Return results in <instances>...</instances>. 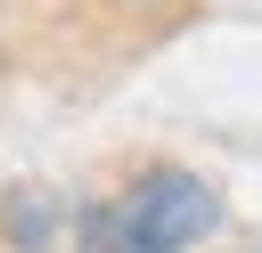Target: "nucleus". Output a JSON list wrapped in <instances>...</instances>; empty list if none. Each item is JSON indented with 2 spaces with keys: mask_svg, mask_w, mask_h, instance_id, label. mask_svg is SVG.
I'll return each instance as SVG.
<instances>
[{
  "mask_svg": "<svg viewBox=\"0 0 262 253\" xmlns=\"http://www.w3.org/2000/svg\"><path fill=\"white\" fill-rule=\"evenodd\" d=\"M213 229H221V188L188 163H147L139 180L82 204V220H74L82 253H188Z\"/></svg>",
  "mask_w": 262,
  "mask_h": 253,
  "instance_id": "nucleus-1",
  "label": "nucleus"
},
{
  "mask_svg": "<svg viewBox=\"0 0 262 253\" xmlns=\"http://www.w3.org/2000/svg\"><path fill=\"white\" fill-rule=\"evenodd\" d=\"M57 196L49 188H8V204H0V229H8V245L16 253H49L57 245Z\"/></svg>",
  "mask_w": 262,
  "mask_h": 253,
  "instance_id": "nucleus-2",
  "label": "nucleus"
}]
</instances>
